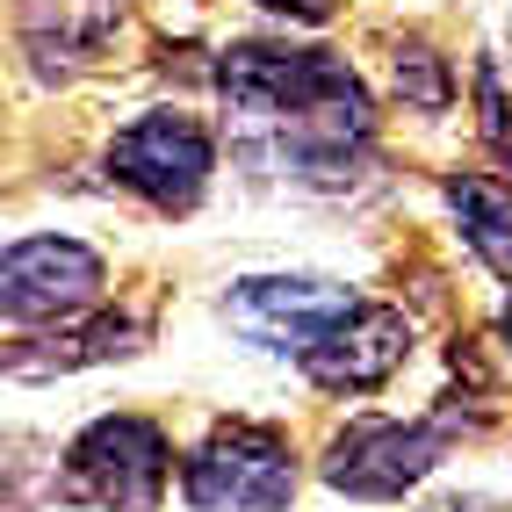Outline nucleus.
<instances>
[{
    "instance_id": "nucleus-1",
    "label": "nucleus",
    "mask_w": 512,
    "mask_h": 512,
    "mask_svg": "<svg viewBox=\"0 0 512 512\" xmlns=\"http://www.w3.org/2000/svg\"><path fill=\"white\" fill-rule=\"evenodd\" d=\"M217 94L238 116L275 123L267 152L289 166H347L368 145V94L347 58L289 44H231L217 58Z\"/></svg>"
},
{
    "instance_id": "nucleus-2",
    "label": "nucleus",
    "mask_w": 512,
    "mask_h": 512,
    "mask_svg": "<svg viewBox=\"0 0 512 512\" xmlns=\"http://www.w3.org/2000/svg\"><path fill=\"white\" fill-rule=\"evenodd\" d=\"M181 491L195 512H289L296 498V455L275 426L231 419L217 426L181 469Z\"/></svg>"
},
{
    "instance_id": "nucleus-3",
    "label": "nucleus",
    "mask_w": 512,
    "mask_h": 512,
    "mask_svg": "<svg viewBox=\"0 0 512 512\" xmlns=\"http://www.w3.org/2000/svg\"><path fill=\"white\" fill-rule=\"evenodd\" d=\"M210 174H217V145H210V130L195 116H181V109H152L109 145V181H123L130 195H145L166 217L195 210Z\"/></svg>"
},
{
    "instance_id": "nucleus-4",
    "label": "nucleus",
    "mask_w": 512,
    "mask_h": 512,
    "mask_svg": "<svg viewBox=\"0 0 512 512\" xmlns=\"http://www.w3.org/2000/svg\"><path fill=\"white\" fill-rule=\"evenodd\" d=\"M174 455H166V433L152 419H94L73 440V462H65V491L94 498L109 512H159Z\"/></svg>"
},
{
    "instance_id": "nucleus-5",
    "label": "nucleus",
    "mask_w": 512,
    "mask_h": 512,
    "mask_svg": "<svg viewBox=\"0 0 512 512\" xmlns=\"http://www.w3.org/2000/svg\"><path fill=\"white\" fill-rule=\"evenodd\" d=\"M354 289L347 282H325V275H246L224 296V318L267 354H311L318 339L354 311Z\"/></svg>"
},
{
    "instance_id": "nucleus-6",
    "label": "nucleus",
    "mask_w": 512,
    "mask_h": 512,
    "mask_svg": "<svg viewBox=\"0 0 512 512\" xmlns=\"http://www.w3.org/2000/svg\"><path fill=\"white\" fill-rule=\"evenodd\" d=\"M440 462V433L433 426H404V419H354L332 433L325 448V484L347 498H404L412 484H426Z\"/></svg>"
},
{
    "instance_id": "nucleus-7",
    "label": "nucleus",
    "mask_w": 512,
    "mask_h": 512,
    "mask_svg": "<svg viewBox=\"0 0 512 512\" xmlns=\"http://www.w3.org/2000/svg\"><path fill=\"white\" fill-rule=\"evenodd\" d=\"M101 296V253L80 238H22L0 260V311L15 325L37 318H73Z\"/></svg>"
},
{
    "instance_id": "nucleus-8",
    "label": "nucleus",
    "mask_w": 512,
    "mask_h": 512,
    "mask_svg": "<svg viewBox=\"0 0 512 512\" xmlns=\"http://www.w3.org/2000/svg\"><path fill=\"white\" fill-rule=\"evenodd\" d=\"M404 354H412L404 311H390V303H354V311L303 354V375H311L318 390H375L404 368Z\"/></svg>"
},
{
    "instance_id": "nucleus-9",
    "label": "nucleus",
    "mask_w": 512,
    "mask_h": 512,
    "mask_svg": "<svg viewBox=\"0 0 512 512\" xmlns=\"http://www.w3.org/2000/svg\"><path fill=\"white\" fill-rule=\"evenodd\" d=\"M448 210L462 217V238L476 260H491L498 275L512 267V188L484 181V174H455L448 181Z\"/></svg>"
},
{
    "instance_id": "nucleus-10",
    "label": "nucleus",
    "mask_w": 512,
    "mask_h": 512,
    "mask_svg": "<svg viewBox=\"0 0 512 512\" xmlns=\"http://www.w3.org/2000/svg\"><path fill=\"white\" fill-rule=\"evenodd\" d=\"M397 87L412 94V101H426V109L448 101V73H440V58H433L426 44H404V51H397Z\"/></svg>"
},
{
    "instance_id": "nucleus-11",
    "label": "nucleus",
    "mask_w": 512,
    "mask_h": 512,
    "mask_svg": "<svg viewBox=\"0 0 512 512\" xmlns=\"http://www.w3.org/2000/svg\"><path fill=\"white\" fill-rule=\"evenodd\" d=\"M253 8L289 15V22H325V15H332V0H253Z\"/></svg>"
},
{
    "instance_id": "nucleus-12",
    "label": "nucleus",
    "mask_w": 512,
    "mask_h": 512,
    "mask_svg": "<svg viewBox=\"0 0 512 512\" xmlns=\"http://www.w3.org/2000/svg\"><path fill=\"white\" fill-rule=\"evenodd\" d=\"M505 347H512V303H505Z\"/></svg>"
}]
</instances>
